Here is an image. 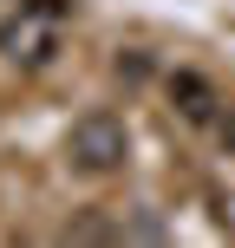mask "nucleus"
Wrapping results in <instances>:
<instances>
[{"mask_svg": "<svg viewBox=\"0 0 235 248\" xmlns=\"http://www.w3.org/2000/svg\"><path fill=\"white\" fill-rule=\"evenodd\" d=\"M222 150H229V157H235V105H229V111H222Z\"/></svg>", "mask_w": 235, "mask_h": 248, "instance_id": "obj_5", "label": "nucleus"}, {"mask_svg": "<svg viewBox=\"0 0 235 248\" xmlns=\"http://www.w3.org/2000/svg\"><path fill=\"white\" fill-rule=\"evenodd\" d=\"M65 242H118V229H111V222H98V216H85V222L65 229Z\"/></svg>", "mask_w": 235, "mask_h": 248, "instance_id": "obj_4", "label": "nucleus"}, {"mask_svg": "<svg viewBox=\"0 0 235 248\" xmlns=\"http://www.w3.org/2000/svg\"><path fill=\"white\" fill-rule=\"evenodd\" d=\"M59 26H65V0H26L7 39H13V52H26V59H46Z\"/></svg>", "mask_w": 235, "mask_h": 248, "instance_id": "obj_2", "label": "nucleus"}, {"mask_svg": "<svg viewBox=\"0 0 235 248\" xmlns=\"http://www.w3.org/2000/svg\"><path fill=\"white\" fill-rule=\"evenodd\" d=\"M65 157L78 163L85 176H111L124 157H131V131H124V118L111 111H85L72 124V137H65Z\"/></svg>", "mask_w": 235, "mask_h": 248, "instance_id": "obj_1", "label": "nucleus"}, {"mask_svg": "<svg viewBox=\"0 0 235 248\" xmlns=\"http://www.w3.org/2000/svg\"><path fill=\"white\" fill-rule=\"evenodd\" d=\"M170 105H176V118H183V124H209L222 98L209 92V78H196V72H176V78H170Z\"/></svg>", "mask_w": 235, "mask_h": 248, "instance_id": "obj_3", "label": "nucleus"}]
</instances>
